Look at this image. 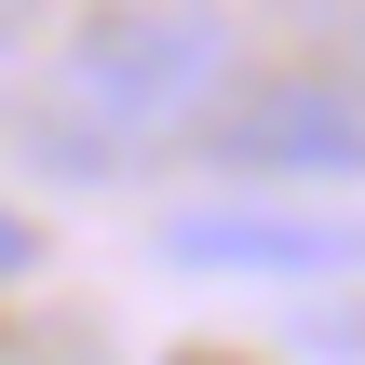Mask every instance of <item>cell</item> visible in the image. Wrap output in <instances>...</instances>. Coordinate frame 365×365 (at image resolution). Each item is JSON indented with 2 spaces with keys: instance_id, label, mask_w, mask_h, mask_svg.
Masks as SVG:
<instances>
[{
  "instance_id": "1",
  "label": "cell",
  "mask_w": 365,
  "mask_h": 365,
  "mask_svg": "<svg viewBox=\"0 0 365 365\" xmlns=\"http://www.w3.org/2000/svg\"><path fill=\"white\" fill-rule=\"evenodd\" d=\"M230 95H244V41L217 0H108L54 41L27 95V149L41 176H122L176 135H217Z\"/></svg>"
},
{
  "instance_id": "4",
  "label": "cell",
  "mask_w": 365,
  "mask_h": 365,
  "mask_svg": "<svg viewBox=\"0 0 365 365\" xmlns=\"http://www.w3.org/2000/svg\"><path fill=\"white\" fill-rule=\"evenodd\" d=\"M14 271H27V217L0 203V284H14Z\"/></svg>"
},
{
  "instance_id": "5",
  "label": "cell",
  "mask_w": 365,
  "mask_h": 365,
  "mask_svg": "<svg viewBox=\"0 0 365 365\" xmlns=\"http://www.w3.org/2000/svg\"><path fill=\"white\" fill-rule=\"evenodd\" d=\"M27 14H41V0H0V68H14V41H27Z\"/></svg>"
},
{
  "instance_id": "3",
  "label": "cell",
  "mask_w": 365,
  "mask_h": 365,
  "mask_svg": "<svg viewBox=\"0 0 365 365\" xmlns=\"http://www.w3.org/2000/svg\"><path fill=\"white\" fill-rule=\"evenodd\" d=\"M163 257H176V271L312 284V271H365V217H325V203H176V217H163Z\"/></svg>"
},
{
  "instance_id": "2",
  "label": "cell",
  "mask_w": 365,
  "mask_h": 365,
  "mask_svg": "<svg viewBox=\"0 0 365 365\" xmlns=\"http://www.w3.org/2000/svg\"><path fill=\"white\" fill-rule=\"evenodd\" d=\"M230 176H365V41L339 54H298V68H257L217 135H203Z\"/></svg>"
}]
</instances>
